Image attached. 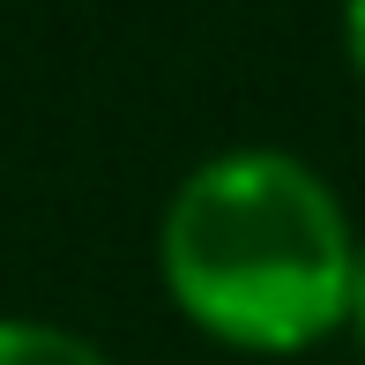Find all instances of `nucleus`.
Segmentation results:
<instances>
[{"label": "nucleus", "mask_w": 365, "mask_h": 365, "mask_svg": "<svg viewBox=\"0 0 365 365\" xmlns=\"http://www.w3.org/2000/svg\"><path fill=\"white\" fill-rule=\"evenodd\" d=\"M358 336V351H365V246H358V276H351V321H343Z\"/></svg>", "instance_id": "obj_4"}, {"label": "nucleus", "mask_w": 365, "mask_h": 365, "mask_svg": "<svg viewBox=\"0 0 365 365\" xmlns=\"http://www.w3.org/2000/svg\"><path fill=\"white\" fill-rule=\"evenodd\" d=\"M0 365H112L97 336L68 321H38V313H0Z\"/></svg>", "instance_id": "obj_2"}, {"label": "nucleus", "mask_w": 365, "mask_h": 365, "mask_svg": "<svg viewBox=\"0 0 365 365\" xmlns=\"http://www.w3.org/2000/svg\"><path fill=\"white\" fill-rule=\"evenodd\" d=\"M358 224L298 149L239 142L179 172L157 217V284L194 336L246 358H298L343 336Z\"/></svg>", "instance_id": "obj_1"}, {"label": "nucleus", "mask_w": 365, "mask_h": 365, "mask_svg": "<svg viewBox=\"0 0 365 365\" xmlns=\"http://www.w3.org/2000/svg\"><path fill=\"white\" fill-rule=\"evenodd\" d=\"M343 60L365 82V0H343Z\"/></svg>", "instance_id": "obj_3"}]
</instances>
